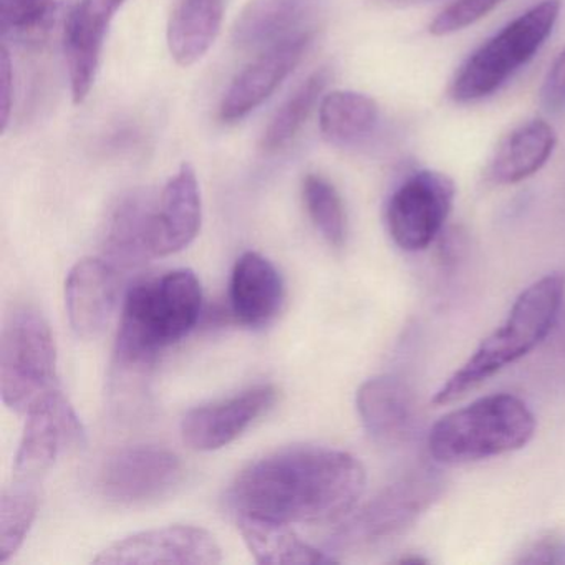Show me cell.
<instances>
[{
    "label": "cell",
    "instance_id": "cell-1",
    "mask_svg": "<svg viewBox=\"0 0 565 565\" xmlns=\"http://www.w3.org/2000/svg\"><path fill=\"white\" fill-rule=\"evenodd\" d=\"M365 482V468L350 452L296 446L250 462L231 484L227 502L236 514L323 524L349 515Z\"/></svg>",
    "mask_w": 565,
    "mask_h": 565
},
{
    "label": "cell",
    "instance_id": "cell-2",
    "mask_svg": "<svg viewBox=\"0 0 565 565\" xmlns=\"http://www.w3.org/2000/svg\"><path fill=\"white\" fill-rule=\"evenodd\" d=\"M201 309L203 289L190 269L171 270L131 287L115 345L118 380L145 375L163 350L196 327Z\"/></svg>",
    "mask_w": 565,
    "mask_h": 565
},
{
    "label": "cell",
    "instance_id": "cell-3",
    "mask_svg": "<svg viewBox=\"0 0 565 565\" xmlns=\"http://www.w3.org/2000/svg\"><path fill=\"white\" fill-rule=\"evenodd\" d=\"M565 277L548 274L524 290L515 300L508 319L452 373L438 390L433 403L449 405L475 392L495 373L534 350L551 333L564 296Z\"/></svg>",
    "mask_w": 565,
    "mask_h": 565
},
{
    "label": "cell",
    "instance_id": "cell-4",
    "mask_svg": "<svg viewBox=\"0 0 565 565\" xmlns=\"http://www.w3.org/2000/svg\"><path fill=\"white\" fill-rule=\"evenodd\" d=\"M535 418L522 399L509 393L484 396L435 423L429 455L443 465H465L524 448Z\"/></svg>",
    "mask_w": 565,
    "mask_h": 565
},
{
    "label": "cell",
    "instance_id": "cell-5",
    "mask_svg": "<svg viewBox=\"0 0 565 565\" xmlns=\"http://www.w3.org/2000/svg\"><path fill=\"white\" fill-rule=\"evenodd\" d=\"M441 471L418 468L386 486L327 542L326 552L335 555H355L388 544L408 531L445 491Z\"/></svg>",
    "mask_w": 565,
    "mask_h": 565
},
{
    "label": "cell",
    "instance_id": "cell-6",
    "mask_svg": "<svg viewBox=\"0 0 565 565\" xmlns=\"http://www.w3.org/2000/svg\"><path fill=\"white\" fill-rule=\"evenodd\" d=\"M561 9V0H542L482 44L452 81V100L468 104L498 92L537 55L551 38Z\"/></svg>",
    "mask_w": 565,
    "mask_h": 565
},
{
    "label": "cell",
    "instance_id": "cell-7",
    "mask_svg": "<svg viewBox=\"0 0 565 565\" xmlns=\"http://www.w3.org/2000/svg\"><path fill=\"white\" fill-rule=\"evenodd\" d=\"M57 390V347L45 317L34 307H18L6 320L0 342V393L15 413Z\"/></svg>",
    "mask_w": 565,
    "mask_h": 565
},
{
    "label": "cell",
    "instance_id": "cell-8",
    "mask_svg": "<svg viewBox=\"0 0 565 565\" xmlns=\"http://www.w3.org/2000/svg\"><path fill=\"white\" fill-rule=\"evenodd\" d=\"M451 178L423 170L406 178L386 204V227L393 243L406 253L428 249L441 233L455 201Z\"/></svg>",
    "mask_w": 565,
    "mask_h": 565
},
{
    "label": "cell",
    "instance_id": "cell-9",
    "mask_svg": "<svg viewBox=\"0 0 565 565\" xmlns=\"http://www.w3.org/2000/svg\"><path fill=\"white\" fill-rule=\"evenodd\" d=\"M183 478V465L161 446H130L108 458L100 472V491L120 505H140L170 494Z\"/></svg>",
    "mask_w": 565,
    "mask_h": 565
},
{
    "label": "cell",
    "instance_id": "cell-10",
    "mask_svg": "<svg viewBox=\"0 0 565 565\" xmlns=\"http://www.w3.org/2000/svg\"><path fill=\"white\" fill-rule=\"evenodd\" d=\"M82 438L84 428L77 413L61 390H54L28 413L24 435L15 456V478L35 484L51 471L58 456L78 445Z\"/></svg>",
    "mask_w": 565,
    "mask_h": 565
},
{
    "label": "cell",
    "instance_id": "cell-11",
    "mask_svg": "<svg viewBox=\"0 0 565 565\" xmlns=\"http://www.w3.org/2000/svg\"><path fill=\"white\" fill-rule=\"evenodd\" d=\"M223 551L206 529L168 525L138 532L114 542L94 558V564L216 565Z\"/></svg>",
    "mask_w": 565,
    "mask_h": 565
},
{
    "label": "cell",
    "instance_id": "cell-12",
    "mask_svg": "<svg viewBox=\"0 0 565 565\" xmlns=\"http://www.w3.org/2000/svg\"><path fill=\"white\" fill-rule=\"evenodd\" d=\"M277 399L273 385H259L227 399L191 409L181 419V436L196 451H216L239 438Z\"/></svg>",
    "mask_w": 565,
    "mask_h": 565
},
{
    "label": "cell",
    "instance_id": "cell-13",
    "mask_svg": "<svg viewBox=\"0 0 565 565\" xmlns=\"http://www.w3.org/2000/svg\"><path fill=\"white\" fill-rule=\"evenodd\" d=\"M127 0H77L65 22L64 49L74 104L90 94L100 67L105 38Z\"/></svg>",
    "mask_w": 565,
    "mask_h": 565
},
{
    "label": "cell",
    "instance_id": "cell-14",
    "mask_svg": "<svg viewBox=\"0 0 565 565\" xmlns=\"http://www.w3.org/2000/svg\"><path fill=\"white\" fill-rule=\"evenodd\" d=\"M312 41L313 32L260 52L256 61L236 75L224 94L220 107L221 120L234 124L259 108L292 74Z\"/></svg>",
    "mask_w": 565,
    "mask_h": 565
},
{
    "label": "cell",
    "instance_id": "cell-15",
    "mask_svg": "<svg viewBox=\"0 0 565 565\" xmlns=\"http://www.w3.org/2000/svg\"><path fill=\"white\" fill-rule=\"evenodd\" d=\"M203 221V201L196 171L184 163L161 191L151 221L153 257L180 253L196 239Z\"/></svg>",
    "mask_w": 565,
    "mask_h": 565
},
{
    "label": "cell",
    "instance_id": "cell-16",
    "mask_svg": "<svg viewBox=\"0 0 565 565\" xmlns=\"http://www.w3.org/2000/svg\"><path fill=\"white\" fill-rule=\"evenodd\" d=\"M356 409L365 431L383 446L405 445L418 429L415 395L405 382L392 375L363 383L356 392Z\"/></svg>",
    "mask_w": 565,
    "mask_h": 565
},
{
    "label": "cell",
    "instance_id": "cell-17",
    "mask_svg": "<svg viewBox=\"0 0 565 565\" xmlns=\"http://www.w3.org/2000/svg\"><path fill=\"white\" fill-rule=\"evenodd\" d=\"M118 300V276L114 264L82 259L65 280L68 322L78 339H97L114 316Z\"/></svg>",
    "mask_w": 565,
    "mask_h": 565
},
{
    "label": "cell",
    "instance_id": "cell-18",
    "mask_svg": "<svg viewBox=\"0 0 565 565\" xmlns=\"http://www.w3.org/2000/svg\"><path fill=\"white\" fill-rule=\"evenodd\" d=\"M317 0H250L237 18L233 42L247 52H266L312 34Z\"/></svg>",
    "mask_w": 565,
    "mask_h": 565
},
{
    "label": "cell",
    "instance_id": "cell-19",
    "mask_svg": "<svg viewBox=\"0 0 565 565\" xmlns=\"http://www.w3.org/2000/svg\"><path fill=\"white\" fill-rule=\"evenodd\" d=\"M284 280L279 270L259 253H244L231 274V312L246 327H263L279 313L284 302Z\"/></svg>",
    "mask_w": 565,
    "mask_h": 565
},
{
    "label": "cell",
    "instance_id": "cell-20",
    "mask_svg": "<svg viewBox=\"0 0 565 565\" xmlns=\"http://www.w3.org/2000/svg\"><path fill=\"white\" fill-rule=\"evenodd\" d=\"M557 135L544 120H531L502 140L488 168L494 184H515L534 177L554 153Z\"/></svg>",
    "mask_w": 565,
    "mask_h": 565
},
{
    "label": "cell",
    "instance_id": "cell-21",
    "mask_svg": "<svg viewBox=\"0 0 565 565\" xmlns=\"http://www.w3.org/2000/svg\"><path fill=\"white\" fill-rule=\"evenodd\" d=\"M226 0H178L168 24V49L181 67L198 64L210 52L223 25Z\"/></svg>",
    "mask_w": 565,
    "mask_h": 565
},
{
    "label": "cell",
    "instance_id": "cell-22",
    "mask_svg": "<svg viewBox=\"0 0 565 565\" xmlns=\"http://www.w3.org/2000/svg\"><path fill=\"white\" fill-rule=\"evenodd\" d=\"M237 529L257 564L312 565L337 562L326 551L302 541L287 522L237 514Z\"/></svg>",
    "mask_w": 565,
    "mask_h": 565
},
{
    "label": "cell",
    "instance_id": "cell-23",
    "mask_svg": "<svg viewBox=\"0 0 565 565\" xmlns=\"http://www.w3.org/2000/svg\"><path fill=\"white\" fill-rule=\"evenodd\" d=\"M154 206L143 193H131L115 206L105 236V254L115 267H134L151 259Z\"/></svg>",
    "mask_w": 565,
    "mask_h": 565
},
{
    "label": "cell",
    "instance_id": "cell-24",
    "mask_svg": "<svg viewBox=\"0 0 565 565\" xmlns=\"http://www.w3.org/2000/svg\"><path fill=\"white\" fill-rule=\"evenodd\" d=\"M320 131L333 145L359 143L379 124V105L359 92L337 90L323 97Z\"/></svg>",
    "mask_w": 565,
    "mask_h": 565
},
{
    "label": "cell",
    "instance_id": "cell-25",
    "mask_svg": "<svg viewBox=\"0 0 565 565\" xmlns=\"http://www.w3.org/2000/svg\"><path fill=\"white\" fill-rule=\"evenodd\" d=\"M329 71L320 68L313 72L276 111L270 124L267 125L263 135L260 147L266 153H277L292 143L294 138L302 130L306 121L309 120L313 107L319 102L320 95L329 84Z\"/></svg>",
    "mask_w": 565,
    "mask_h": 565
},
{
    "label": "cell",
    "instance_id": "cell-26",
    "mask_svg": "<svg viewBox=\"0 0 565 565\" xmlns=\"http://www.w3.org/2000/svg\"><path fill=\"white\" fill-rule=\"evenodd\" d=\"M39 499L34 484L21 482L6 489L0 499V561L8 562L24 544L35 515Z\"/></svg>",
    "mask_w": 565,
    "mask_h": 565
},
{
    "label": "cell",
    "instance_id": "cell-27",
    "mask_svg": "<svg viewBox=\"0 0 565 565\" xmlns=\"http://www.w3.org/2000/svg\"><path fill=\"white\" fill-rule=\"evenodd\" d=\"M302 194L307 213L323 239L337 249L343 247L347 241V213L335 186L319 174H309L303 180Z\"/></svg>",
    "mask_w": 565,
    "mask_h": 565
},
{
    "label": "cell",
    "instance_id": "cell-28",
    "mask_svg": "<svg viewBox=\"0 0 565 565\" xmlns=\"http://www.w3.org/2000/svg\"><path fill=\"white\" fill-rule=\"evenodd\" d=\"M504 0H456L429 24V34L446 38L491 14Z\"/></svg>",
    "mask_w": 565,
    "mask_h": 565
},
{
    "label": "cell",
    "instance_id": "cell-29",
    "mask_svg": "<svg viewBox=\"0 0 565 565\" xmlns=\"http://www.w3.org/2000/svg\"><path fill=\"white\" fill-rule=\"evenodd\" d=\"M54 0H0V25L9 32L38 31L47 21Z\"/></svg>",
    "mask_w": 565,
    "mask_h": 565
},
{
    "label": "cell",
    "instance_id": "cell-30",
    "mask_svg": "<svg viewBox=\"0 0 565 565\" xmlns=\"http://www.w3.org/2000/svg\"><path fill=\"white\" fill-rule=\"evenodd\" d=\"M515 564H558L565 565V534L548 532L524 545Z\"/></svg>",
    "mask_w": 565,
    "mask_h": 565
},
{
    "label": "cell",
    "instance_id": "cell-31",
    "mask_svg": "<svg viewBox=\"0 0 565 565\" xmlns=\"http://www.w3.org/2000/svg\"><path fill=\"white\" fill-rule=\"evenodd\" d=\"M541 104L548 114L565 110V49L552 62L541 88Z\"/></svg>",
    "mask_w": 565,
    "mask_h": 565
},
{
    "label": "cell",
    "instance_id": "cell-32",
    "mask_svg": "<svg viewBox=\"0 0 565 565\" xmlns=\"http://www.w3.org/2000/svg\"><path fill=\"white\" fill-rule=\"evenodd\" d=\"M0 81H2V134L8 130L9 120H11L12 98H14V71H12L11 55L8 47H2V58H0Z\"/></svg>",
    "mask_w": 565,
    "mask_h": 565
},
{
    "label": "cell",
    "instance_id": "cell-33",
    "mask_svg": "<svg viewBox=\"0 0 565 565\" xmlns=\"http://www.w3.org/2000/svg\"><path fill=\"white\" fill-rule=\"evenodd\" d=\"M390 4H415V2H426V0H385Z\"/></svg>",
    "mask_w": 565,
    "mask_h": 565
}]
</instances>
